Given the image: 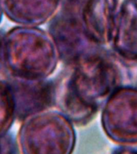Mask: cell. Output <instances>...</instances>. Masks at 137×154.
<instances>
[{"mask_svg": "<svg viewBox=\"0 0 137 154\" xmlns=\"http://www.w3.org/2000/svg\"><path fill=\"white\" fill-rule=\"evenodd\" d=\"M135 62L101 49L67 67L53 80L55 106L73 125H86L114 91L132 85Z\"/></svg>", "mask_w": 137, "mask_h": 154, "instance_id": "1", "label": "cell"}, {"mask_svg": "<svg viewBox=\"0 0 137 154\" xmlns=\"http://www.w3.org/2000/svg\"><path fill=\"white\" fill-rule=\"evenodd\" d=\"M3 60L13 78L40 80L54 73L59 58L49 34L36 26H19L4 35Z\"/></svg>", "mask_w": 137, "mask_h": 154, "instance_id": "2", "label": "cell"}, {"mask_svg": "<svg viewBox=\"0 0 137 154\" xmlns=\"http://www.w3.org/2000/svg\"><path fill=\"white\" fill-rule=\"evenodd\" d=\"M21 154H72L76 134L59 111H45L23 120L18 135Z\"/></svg>", "mask_w": 137, "mask_h": 154, "instance_id": "3", "label": "cell"}, {"mask_svg": "<svg viewBox=\"0 0 137 154\" xmlns=\"http://www.w3.org/2000/svg\"><path fill=\"white\" fill-rule=\"evenodd\" d=\"M48 34L66 67L78 64L102 49L87 31L80 11L62 8L50 20Z\"/></svg>", "mask_w": 137, "mask_h": 154, "instance_id": "4", "label": "cell"}, {"mask_svg": "<svg viewBox=\"0 0 137 154\" xmlns=\"http://www.w3.org/2000/svg\"><path fill=\"white\" fill-rule=\"evenodd\" d=\"M102 126L113 141L137 143V88L122 87L111 95L103 105Z\"/></svg>", "mask_w": 137, "mask_h": 154, "instance_id": "5", "label": "cell"}, {"mask_svg": "<svg viewBox=\"0 0 137 154\" xmlns=\"http://www.w3.org/2000/svg\"><path fill=\"white\" fill-rule=\"evenodd\" d=\"M8 82L14 96L16 120L23 122L55 106L53 80H26L12 77Z\"/></svg>", "mask_w": 137, "mask_h": 154, "instance_id": "6", "label": "cell"}, {"mask_svg": "<svg viewBox=\"0 0 137 154\" xmlns=\"http://www.w3.org/2000/svg\"><path fill=\"white\" fill-rule=\"evenodd\" d=\"M119 0H85L80 8L84 26L99 45L110 44L112 39Z\"/></svg>", "mask_w": 137, "mask_h": 154, "instance_id": "7", "label": "cell"}, {"mask_svg": "<svg viewBox=\"0 0 137 154\" xmlns=\"http://www.w3.org/2000/svg\"><path fill=\"white\" fill-rule=\"evenodd\" d=\"M111 44L119 56L137 60V0H123L119 6Z\"/></svg>", "mask_w": 137, "mask_h": 154, "instance_id": "8", "label": "cell"}, {"mask_svg": "<svg viewBox=\"0 0 137 154\" xmlns=\"http://www.w3.org/2000/svg\"><path fill=\"white\" fill-rule=\"evenodd\" d=\"M2 11L15 23L36 26L50 20L61 5L60 0H0Z\"/></svg>", "mask_w": 137, "mask_h": 154, "instance_id": "9", "label": "cell"}, {"mask_svg": "<svg viewBox=\"0 0 137 154\" xmlns=\"http://www.w3.org/2000/svg\"><path fill=\"white\" fill-rule=\"evenodd\" d=\"M15 118L14 96L8 80L0 79V134L7 133Z\"/></svg>", "mask_w": 137, "mask_h": 154, "instance_id": "10", "label": "cell"}, {"mask_svg": "<svg viewBox=\"0 0 137 154\" xmlns=\"http://www.w3.org/2000/svg\"><path fill=\"white\" fill-rule=\"evenodd\" d=\"M0 154H18V148L11 135L0 134Z\"/></svg>", "mask_w": 137, "mask_h": 154, "instance_id": "11", "label": "cell"}, {"mask_svg": "<svg viewBox=\"0 0 137 154\" xmlns=\"http://www.w3.org/2000/svg\"><path fill=\"white\" fill-rule=\"evenodd\" d=\"M85 0H60L63 9L80 11Z\"/></svg>", "mask_w": 137, "mask_h": 154, "instance_id": "12", "label": "cell"}, {"mask_svg": "<svg viewBox=\"0 0 137 154\" xmlns=\"http://www.w3.org/2000/svg\"><path fill=\"white\" fill-rule=\"evenodd\" d=\"M113 154H137V143L120 147Z\"/></svg>", "mask_w": 137, "mask_h": 154, "instance_id": "13", "label": "cell"}, {"mask_svg": "<svg viewBox=\"0 0 137 154\" xmlns=\"http://www.w3.org/2000/svg\"><path fill=\"white\" fill-rule=\"evenodd\" d=\"M4 33H2L0 31V75L2 72L6 71L5 67L4 60H3V38H4Z\"/></svg>", "mask_w": 137, "mask_h": 154, "instance_id": "14", "label": "cell"}, {"mask_svg": "<svg viewBox=\"0 0 137 154\" xmlns=\"http://www.w3.org/2000/svg\"><path fill=\"white\" fill-rule=\"evenodd\" d=\"M2 4H1V1H0V23L2 21Z\"/></svg>", "mask_w": 137, "mask_h": 154, "instance_id": "15", "label": "cell"}]
</instances>
